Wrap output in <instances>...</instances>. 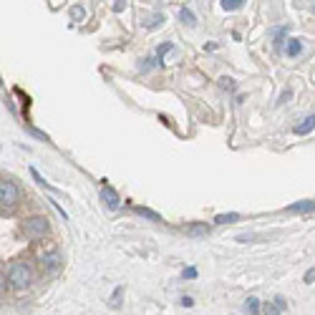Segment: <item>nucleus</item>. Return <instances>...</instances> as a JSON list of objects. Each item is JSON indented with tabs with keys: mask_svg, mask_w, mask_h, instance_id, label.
I'll list each match as a JSON object with an SVG mask.
<instances>
[{
	"mask_svg": "<svg viewBox=\"0 0 315 315\" xmlns=\"http://www.w3.org/2000/svg\"><path fill=\"white\" fill-rule=\"evenodd\" d=\"M48 229H51V224H48V220H46V217H31V220H26V222H23V232H26V237H31V240H40V237H46V235H48Z\"/></svg>",
	"mask_w": 315,
	"mask_h": 315,
	"instance_id": "2",
	"label": "nucleus"
},
{
	"mask_svg": "<svg viewBox=\"0 0 315 315\" xmlns=\"http://www.w3.org/2000/svg\"><path fill=\"white\" fill-rule=\"evenodd\" d=\"M245 310H247L250 315H257V313H260V300H257V298H247Z\"/></svg>",
	"mask_w": 315,
	"mask_h": 315,
	"instance_id": "14",
	"label": "nucleus"
},
{
	"mask_svg": "<svg viewBox=\"0 0 315 315\" xmlns=\"http://www.w3.org/2000/svg\"><path fill=\"white\" fill-rule=\"evenodd\" d=\"M184 232H187V235H192V237H199V235H209V224H207V222L187 224V227H184Z\"/></svg>",
	"mask_w": 315,
	"mask_h": 315,
	"instance_id": "7",
	"label": "nucleus"
},
{
	"mask_svg": "<svg viewBox=\"0 0 315 315\" xmlns=\"http://www.w3.org/2000/svg\"><path fill=\"white\" fill-rule=\"evenodd\" d=\"M114 10H116V13L124 10V0H116V3H114Z\"/></svg>",
	"mask_w": 315,
	"mask_h": 315,
	"instance_id": "24",
	"label": "nucleus"
},
{
	"mask_svg": "<svg viewBox=\"0 0 315 315\" xmlns=\"http://www.w3.org/2000/svg\"><path fill=\"white\" fill-rule=\"evenodd\" d=\"M134 212L141 215V217H146V220H152V222H161V215L154 212V209H149V207H134Z\"/></svg>",
	"mask_w": 315,
	"mask_h": 315,
	"instance_id": "9",
	"label": "nucleus"
},
{
	"mask_svg": "<svg viewBox=\"0 0 315 315\" xmlns=\"http://www.w3.org/2000/svg\"><path fill=\"white\" fill-rule=\"evenodd\" d=\"M31 280H33V270L26 265V262H13L10 265V270H8V283L13 285V287H28L31 285Z\"/></svg>",
	"mask_w": 315,
	"mask_h": 315,
	"instance_id": "1",
	"label": "nucleus"
},
{
	"mask_svg": "<svg viewBox=\"0 0 315 315\" xmlns=\"http://www.w3.org/2000/svg\"><path fill=\"white\" fill-rule=\"evenodd\" d=\"M161 20H164V15H161V13H154V15H149V18H144L141 26H144V28H157V26H161Z\"/></svg>",
	"mask_w": 315,
	"mask_h": 315,
	"instance_id": "12",
	"label": "nucleus"
},
{
	"mask_svg": "<svg viewBox=\"0 0 315 315\" xmlns=\"http://www.w3.org/2000/svg\"><path fill=\"white\" fill-rule=\"evenodd\" d=\"M287 308V303H285V298H275V300H272V303H267L265 305V315H283V310Z\"/></svg>",
	"mask_w": 315,
	"mask_h": 315,
	"instance_id": "6",
	"label": "nucleus"
},
{
	"mask_svg": "<svg viewBox=\"0 0 315 315\" xmlns=\"http://www.w3.org/2000/svg\"><path fill=\"white\" fill-rule=\"evenodd\" d=\"M313 129H315V114H313V116H308V119H303V124H298V126H295V134H298V136H305V134H308V131H313Z\"/></svg>",
	"mask_w": 315,
	"mask_h": 315,
	"instance_id": "8",
	"label": "nucleus"
},
{
	"mask_svg": "<svg viewBox=\"0 0 315 315\" xmlns=\"http://www.w3.org/2000/svg\"><path fill=\"white\" fill-rule=\"evenodd\" d=\"M179 20H182L184 26H189V28L197 26V18H194V13L189 10V8H182V10H179Z\"/></svg>",
	"mask_w": 315,
	"mask_h": 315,
	"instance_id": "10",
	"label": "nucleus"
},
{
	"mask_svg": "<svg viewBox=\"0 0 315 315\" xmlns=\"http://www.w3.org/2000/svg\"><path fill=\"white\" fill-rule=\"evenodd\" d=\"M255 235H237V242H252Z\"/></svg>",
	"mask_w": 315,
	"mask_h": 315,
	"instance_id": "22",
	"label": "nucleus"
},
{
	"mask_svg": "<svg viewBox=\"0 0 315 315\" xmlns=\"http://www.w3.org/2000/svg\"><path fill=\"white\" fill-rule=\"evenodd\" d=\"M303 51V43L298 38H292V40H287V56H298Z\"/></svg>",
	"mask_w": 315,
	"mask_h": 315,
	"instance_id": "13",
	"label": "nucleus"
},
{
	"mask_svg": "<svg viewBox=\"0 0 315 315\" xmlns=\"http://www.w3.org/2000/svg\"><path fill=\"white\" fill-rule=\"evenodd\" d=\"M18 197H20V192H18L15 182H10V179L0 182V204H3V212L5 209H13L18 204Z\"/></svg>",
	"mask_w": 315,
	"mask_h": 315,
	"instance_id": "3",
	"label": "nucleus"
},
{
	"mask_svg": "<svg viewBox=\"0 0 315 315\" xmlns=\"http://www.w3.org/2000/svg\"><path fill=\"white\" fill-rule=\"evenodd\" d=\"M58 265H61V257H58V252H51V255L48 257H43V267L46 270H58Z\"/></svg>",
	"mask_w": 315,
	"mask_h": 315,
	"instance_id": "11",
	"label": "nucleus"
},
{
	"mask_svg": "<svg viewBox=\"0 0 315 315\" xmlns=\"http://www.w3.org/2000/svg\"><path fill=\"white\" fill-rule=\"evenodd\" d=\"M222 8L224 10H240L242 8V0H222Z\"/></svg>",
	"mask_w": 315,
	"mask_h": 315,
	"instance_id": "16",
	"label": "nucleus"
},
{
	"mask_svg": "<svg viewBox=\"0 0 315 315\" xmlns=\"http://www.w3.org/2000/svg\"><path fill=\"white\" fill-rule=\"evenodd\" d=\"M172 48H174V46H172V43H161V46H159V48H157V56H159V58H164V56H166V53H169V51H172Z\"/></svg>",
	"mask_w": 315,
	"mask_h": 315,
	"instance_id": "17",
	"label": "nucleus"
},
{
	"mask_svg": "<svg viewBox=\"0 0 315 315\" xmlns=\"http://www.w3.org/2000/svg\"><path fill=\"white\" fill-rule=\"evenodd\" d=\"M305 283H315V267L305 272Z\"/></svg>",
	"mask_w": 315,
	"mask_h": 315,
	"instance_id": "21",
	"label": "nucleus"
},
{
	"mask_svg": "<svg viewBox=\"0 0 315 315\" xmlns=\"http://www.w3.org/2000/svg\"><path fill=\"white\" fill-rule=\"evenodd\" d=\"M71 15H73V18H83V10H81V8H73Z\"/></svg>",
	"mask_w": 315,
	"mask_h": 315,
	"instance_id": "23",
	"label": "nucleus"
},
{
	"mask_svg": "<svg viewBox=\"0 0 315 315\" xmlns=\"http://www.w3.org/2000/svg\"><path fill=\"white\" fill-rule=\"evenodd\" d=\"M315 209V202L313 199H303V202H298V204H290L285 212L287 215H305V212H313Z\"/></svg>",
	"mask_w": 315,
	"mask_h": 315,
	"instance_id": "5",
	"label": "nucleus"
},
{
	"mask_svg": "<svg viewBox=\"0 0 315 315\" xmlns=\"http://www.w3.org/2000/svg\"><path fill=\"white\" fill-rule=\"evenodd\" d=\"M182 278H184V280H194V278H197V270H194V267H184Z\"/></svg>",
	"mask_w": 315,
	"mask_h": 315,
	"instance_id": "19",
	"label": "nucleus"
},
{
	"mask_svg": "<svg viewBox=\"0 0 315 315\" xmlns=\"http://www.w3.org/2000/svg\"><path fill=\"white\" fill-rule=\"evenodd\" d=\"M101 199H103V204H106L109 209H119V204H121L119 194L114 192V187H109V184L101 187Z\"/></svg>",
	"mask_w": 315,
	"mask_h": 315,
	"instance_id": "4",
	"label": "nucleus"
},
{
	"mask_svg": "<svg viewBox=\"0 0 315 315\" xmlns=\"http://www.w3.org/2000/svg\"><path fill=\"white\" fill-rule=\"evenodd\" d=\"M121 292H124V287H116L114 298H111V308H119V305H121Z\"/></svg>",
	"mask_w": 315,
	"mask_h": 315,
	"instance_id": "18",
	"label": "nucleus"
},
{
	"mask_svg": "<svg viewBox=\"0 0 315 315\" xmlns=\"http://www.w3.org/2000/svg\"><path fill=\"white\" fill-rule=\"evenodd\" d=\"M237 220H240V215H237V212H229V215H217V217H215V222H217V224H227V222H237Z\"/></svg>",
	"mask_w": 315,
	"mask_h": 315,
	"instance_id": "15",
	"label": "nucleus"
},
{
	"mask_svg": "<svg viewBox=\"0 0 315 315\" xmlns=\"http://www.w3.org/2000/svg\"><path fill=\"white\" fill-rule=\"evenodd\" d=\"M179 303H182L184 308H192V305H194V300H192V298H189V295H184V298H182Z\"/></svg>",
	"mask_w": 315,
	"mask_h": 315,
	"instance_id": "20",
	"label": "nucleus"
}]
</instances>
